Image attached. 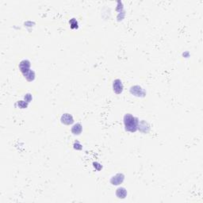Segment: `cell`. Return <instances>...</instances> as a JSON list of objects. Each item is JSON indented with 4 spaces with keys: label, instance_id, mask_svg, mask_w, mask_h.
Segmentation results:
<instances>
[{
    "label": "cell",
    "instance_id": "cell-9",
    "mask_svg": "<svg viewBox=\"0 0 203 203\" xmlns=\"http://www.w3.org/2000/svg\"><path fill=\"white\" fill-rule=\"evenodd\" d=\"M83 130V126L80 123H76L71 127V133L74 135H79Z\"/></svg>",
    "mask_w": 203,
    "mask_h": 203
},
{
    "label": "cell",
    "instance_id": "cell-10",
    "mask_svg": "<svg viewBox=\"0 0 203 203\" xmlns=\"http://www.w3.org/2000/svg\"><path fill=\"white\" fill-rule=\"evenodd\" d=\"M24 77L26 79V80L29 82H32L35 79V72L33 70H29L23 75Z\"/></svg>",
    "mask_w": 203,
    "mask_h": 203
},
{
    "label": "cell",
    "instance_id": "cell-11",
    "mask_svg": "<svg viewBox=\"0 0 203 203\" xmlns=\"http://www.w3.org/2000/svg\"><path fill=\"white\" fill-rule=\"evenodd\" d=\"M69 24H70V27L71 29H77L78 28V21L75 18H71L69 21Z\"/></svg>",
    "mask_w": 203,
    "mask_h": 203
},
{
    "label": "cell",
    "instance_id": "cell-13",
    "mask_svg": "<svg viewBox=\"0 0 203 203\" xmlns=\"http://www.w3.org/2000/svg\"><path fill=\"white\" fill-rule=\"evenodd\" d=\"M73 146H74V149H76V150H81V149H83V146H82V144L79 141H76L74 143V144H73Z\"/></svg>",
    "mask_w": 203,
    "mask_h": 203
},
{
    "label": "cell",
    "instance_id": "cell-15",
    "mask_svg": "<svg viewBox=\"0 0 203 203\" xmlns=\"http://www.w3.org/2000/svg\"><path fill=\"white\" fill-rule=\"evenodd\" d=\"M93 165H94V168H96L98 171H100V170L102 168V165L101 164H99V163H93Z\"/></svg>",
    "mask_w": 203,
    "mask_h": 203
},
{
    "label": "cell",
    "instance_id": "cell-3",
    "mask_svg": "<svg viewBox=\"0 0 203 203\" xmlns=\"http://www.w3.org/2000/svg\"><path fill=\"white\" fill-rule=\"evenodd\" d=\"M125 179V175L122 173H117L110 179V183L114 186H118L122 184Z\"/></svg>",
    "mask_w": 203,
    "mask_h": 203
},
{
    "label": "cell",
    "instance_id": "cell-1",
    "mask_svg": "<svg viewBox=\"0 0 203 203\" xmlns=\"http://www.w3.org/2000/svg\"><path fill=\"white\" fill-rule=\"evenodd\" d=\"M125 130L130 133H135L138 129L139 120L130 114H126L123 118Z\"/></svg>",
    "mask_w": 203,
    "mask_h": 203
},
{
    "label": "cell",
    "instance_id": "cell-6",
    "mask_svg": "<svg viewBox=\"0 0 203 203\" xmlns=\"http://www.w3.org/2000/svg\"><path fill=\"white\" fill-rule=\"evenodd\" d=\"M60 122L64 125H70L74 122V118L70 114H64L60 117Z\"/></svg>",
    "mask_w": 203,
    "mask_h": 203
},
{
    "label": "cell",
    "instance_id": "cell-8",
    "mask_svg": "<svg viewBox=\"0 0 203 203\" xmlns=\"http://www.w3.org/2000/svg\"><path fill=\"white\" fill-rule=\"evenodd\" d=\"M116 196H117L118 198L124 199V198H125V197L127 196V190L124 187L117 188V190H116Z\"/></svg>",
    "mask_w": 203,
    "mask_h": 203
},
{
    "label": "cell",
    "instance_id": "cell-2",
    "mask_svg": "<svg viewBox=\"0 0 203 203\" xmlns=\"http://www.w3.org/2000/svg\"><path fill=\"white\" fill-rule=\"evenodd\" d=\"M130 93L134 96L141 97V98L145 97L146 95V91H144V89L142 88L141 86H138V85L131 86Z\"/></svg>",
    "mask_w": 203,
    "mask_h": 203
},
{
    "label": "cell",
    "instance_id": "cell-7",
    "mask_svg": "<svg viewBox=\"0 0 203 203\" xmlns=\"http://www.w3.org/2000/svg\"><path fill=\"white\" fill-rule=\"evenodd\" d=\"M138 129L143 133H148L150 130V125L145 121H141L138 124Z\"/></svg>",
    "mask_w": 203,
    "mask_h": 203
},
{
    "label": "cell",
    "instance_id": "cell-14",
    "mask_svg": "<svg viewBox=\"0 0 203 203\" xmlns=\"http://www.w3.org/2000/svg\"><path fill=\"white\" fill-rule=\"evenodd\" d=\"M24 99H25V101L29 103V102H30L32 101V99H33L32 94H29V93H28V94H26V95H25V97H24Z\"/></svg>",
    "mask_w": 203,
    "mask_h": 203
},
{
    "label": "cell",
    "instance_id": "cell-5",
    "mask_svg": "<svg viewBox=\"0 0 203 203\" xmlns=\"http://www.w3.org/2000/svg\"><path fill=\"white\" fill-rule=\"evenodd\" d=\"M18 68H19V70L22 73V75H24L25 73H26L27 71H29L30 70V62L29 60H21L19 65H18Z\"/></svg>",
    "mask_w": 203,
    "mask_h": 203
},
{
    "label": "cell",
    "instance_id": "cell-12",
    "mask_svg": "<svg viewBox=\"0 0 203 203\" xmlns=\"http://www.w3.org/2000/svg\"><path fill=\"white\" fill-rule=\"evenodd\" d=\"M18 106L20 109H26L28 107V102L26 101H18Z\"/></svg>",
    "mask_w": 203,
    "mask_h": 203
},
{
    "label": "cell",
    "instance_id": "cell-4",
    "mask_svg": "<svg viewBox=\"0 0 203 203\" xmlns=\"http://www.w3.org/2000/svg\"><path fill=\"white\" fill-rule=\"evenodd\" d=\"M123 89H124V86H123L122 80H120L118 79H115L114 81V83H113V90H114L115 93L117 94H122L123 91Z\"/></svg>",
    "mask_w": 203,
    "mask_h": 203
}]
</instances>
